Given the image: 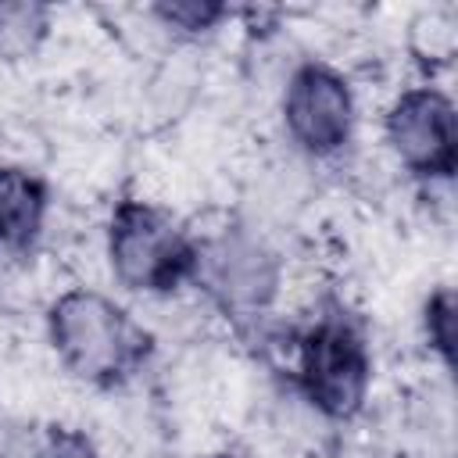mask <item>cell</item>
<instances>
[{"label": "cell", "instance_id": "8", "mask_svg": "<svg viewBox=\"0 0 458 458\" xmlns=\"http://www.w3.org/2000/svg\"><path fill=\"white\" fill-rule=\"evenodd\" d=\"M154 14L161 18V25L168 29H182V32H204L222 18L218 4H204V0H182V4H157Z\"/></svg>", "mask_w": 458, "mask_h": 458}, {"label": "cell", "instance_id": "9", "mask_svg": "<svg viewBox=\"0 0 458 458\" xmlns=\"http://www.w3.org/2000/svg\"><path fill=\"white\" fill-rule=\"evenodd\" d=\"M426 333H429V344L451 361V354H454V297H451V290H440L429 297Z\"/></svg>", "mask_w": 458, "mask_h": 458}, {"label": "cell", "instance_id": "2", "mask_svg": "<svg viewBox=\"0 0 458 458\" xmlns=\"http://www.w3.org/2000/svg\"><path fill=\"white\" fill-rule=\"evenodd\" d=\"M111 272L125 290L172 293L197 268V243L154 204L125 200L107 229Z\"/></svg>", "mask_w": 458, "mask_h": 458}, {"label": "cell", "instance_id": "7", "mask_svg": "<svg viewBox=\"0 0 458 458\" xmlns=\"http://www.w3.org/2000/svg\"><path fill=\"white\" fill-rule=\"evenodd\" d=\"M47 193L36 175L14 165H0V243L29 247L43 225Z\"/></svg>", "mask_w": 458, "mask_h": 458}, {"label": "cell", "instance_id": "4", "mask_svg": "<svg viewBox=\"0 0 458 458\" xmlns=\"http://www.w3.org/2000/svg\"><path fill=\"white\" fill-rule=\"evenodd\" d=\"M283 125L286 136L311 157L336 154L354 129L351 86L329 64H301L283 89Z\"/></svg>", "mask_w": 458, "mask_h": 458}, {"label": "cell", "instance_id": "11", "mask_svg": "<svg viewBox=\"0 0 458 458\" xmlns=\"http://www.w3.org/2000/svg\"><path fill=\"white\" fill-rule=\"evenodd\" d=\"M0 458H4V454H0Z\"/></svg>", "mask_w": 458, "mask_h": 458}, {"label": "cell", "instance_id": "6", "mask_svg": "<svg viewBox=\"0 0 458 458\" xmlns=\"http://www.w3.org/2000/svg\"><path fill=\"white\" fill-rule=\"evenodd\" d=\"M386 143L397 161L419 175L447 179L454 172V107L440 89H408L386 111Z\"/></svg>", "mask_w": 458, "mask_h": 458}, {"label": "cell", "instance_id": "5", "mask_svg": "<svg viewBox=\"0 0 458 458\" xmlns=\"http://www.w3.org/2000/svg\"><path fill=\"white\" fill-rule=\"evenodd\" d=\"M193 276L218 297L222 308L236 315H258L279 293L276 254L243 229H225L211 243L197 247Z\"/></svg>", "mask_w": 458, "mask_h": 458}, {"label": "cell", "instance_id": "3", "mask_svg": "<svg viewBox=\"0 0 458 458\" xmlns=\"http://www.w3.org/2000/svg\"><path fill=\"white\" fill-rule=\"evenodd\" d=\"M293 376L318 415L351 419L369 394V351L347 322L322 318L297 336Z\"/></svg>", "mask_w": 458, "mask_h": 458}, {"label": "cell", "instance_id": "10", "mask_svg": "<svg viewBox=\"0 0 458 458\" xmlns=\"http://www.w3.org/2000/svg\"><path fill=\"white\" fill-rule=\"evenodd\" d=\"M32 458H97V447L79 429H50Z\"/></svg>", "mask_w": 458, "mask_h": 458}, {"label": "cell", "instance_id": "1", "mask_svg": "<svg viewBox=\"0 0 458 458\" xmlns=\"http://www.w3.org/2000/svg\"><path fill=\"white\" fill-rule=\"evenodd\" d=\"M50 340L68 372L86 383H118L150 351V336L111 297L75 286L50 308Z\"/></svg>", "mask_w": 458, "mask_h": 458}]
</instances>
